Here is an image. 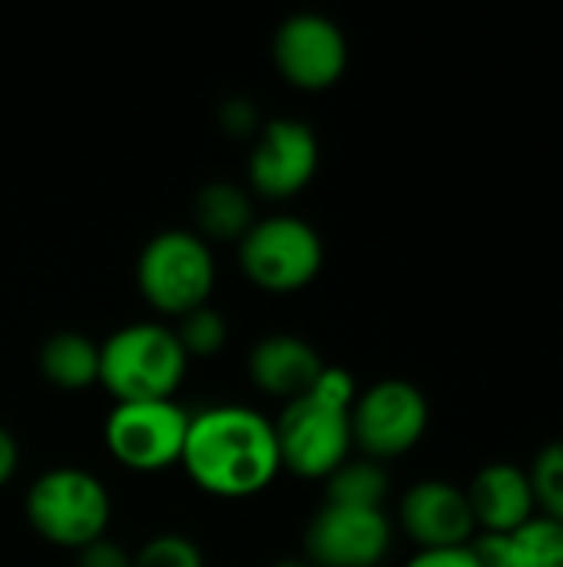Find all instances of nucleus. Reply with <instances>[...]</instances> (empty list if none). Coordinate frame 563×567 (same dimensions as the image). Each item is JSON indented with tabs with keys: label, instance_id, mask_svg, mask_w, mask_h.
Wrapping results in <instances>:
<instances>
[{
	"label": "nucleus",
	"instance_id": "obj_13",
	"mask_svg": "<svg viewBox=\"0 0 563 567\" xmlns=\"http://www.w3.org/2000/svg\"><path fill=\"white\" fill-rule=\"evenodd\" d=\"M465 495H468L478 535H514L531 518H538L531 478L524 468L511 462L484 465L471 478V488Z\"/></svg>",
	"mask_w": 563,
	"mask_h": 567
},
{
	"label": "nucleus",
	"instance_id": "obj_9",
	"mask_svg": "<svg viewBox=\"0 0 563 567\" xmlns=\"http://www.w3.org/2000/svg\"><path fill=\"white\" fill-rule=\"evenodd\" d=\"M272 60L289 86L319 93L342 80L348 66V40L325 13H292L272 37Z\"/></svg>",
	"mask_w": 563,
	"mask_h": 567
},
{
	"label": "nucleus",
	"instance_id": "obj_25",
	"mask_svg": "<svg viewBox=\"0 0 563 567\" xmlns=\"http://www.w3.org/2000/svg\"><path fill=\"white\" fill-rule=\"evenodd\" d=\"M17 465H20V452H17V442H13V435L0 425V488L13 478V472H17Z\"/></svg>",
	"mask_w": 563,
	"mask_h": 567
},
{
	"label": "nucleus",
	"instance_id": "obj_23",
	"mask_svg": "<svg viewBox=\"0 0 563 567\" xmlns=\"http://www.w3.org/2000/svg\"><path fill=\"white\" fill-rule=\"evenodd\" d=\"M468 548H471L478 567H514L508 535H475V542Z\"/></svg>",
	"mask_w": 563,
	"mask_h": 567
},
{
	"label": "nucleus",
	"instance_id": "obj_15",
	"mask_svg": "<svg viewBox=\"0 0 563 567\" xmlns=\"http://www.w3.org/2000/svg\"><path fill=\"white\" fill-rule=\"evenodd\" d=\"M196 236L206 243H239L252 219V199L239 183L212 179L196 193Z\"/></svg>",
	"mask_w": 563,
	"mask_h": 567
},
{
	"label": "nucleus",
	"instance_id": "obj_17",
	"mask_svg": "<svg viewBox=\"0 0 563 567\" xmlns=\"http://www.w3.org/2000/svg\"><path fill=\"white\" fill-rule=\"evenodd\" d=\"M388 498V472L372 458H348L325 478V502L348 508H382Z\"/></svg>",
	"mask_w": 563,
	"mask_h": 567
},
{
	"label": "nucleus",
	"instance_id": "obj_7",
	"mask_svg": "<svg viewBox=\"0 0 563 567\" xmlns=\"http://www.w3.org/2000/svg\"><path fill=\"white\" fill-rule=\"evenodd\" d=\"M352 445L362 458L392 462L408 455L428 432V399L405 379H382L355 395L352 405Z\"/></svg>",
	"mask_w": 563,
	"mask_h": 567
},
{
	"label": "nucleus",
	"instance_id": "obj_24",
	"mask_svg": "<svg viewBox=\"0 0 563 567\" xmlns=\"http://www.w3.org/2000/svg\"><path fill=\"white\" fill-rule=\"evenodd\" d=\"M405 567H478L471 548H448V551H418Z\"/></svg>",
	"mask_w": 563,
	"mask_h": 567
},
{
	"label": "nucleus",
	"instance_id": "obj_20",
	"mask_svg": "<svg viewBox=\"0 0 563 567\" xmlns=\"http://www.w3.org/2000/svg\"><path fill=\"white\" fill-rule=\"evenodd\" d=\"M173 332H176V339L189 359H209V355L222 352L229 342V326H226L222 312H216L209 306L183 316Z\"/></svg>",
	"mask_w": 563,
	"mask_h": 567
},
{
	"label": "nucleus",
	"instance_id": "obj_18",
	"mask_svg": "<svg viewBox=\"0 0 563 567\" xmlns=\"http://www.w3.org/2000/svg\"><path fill=\"white\" fill-rule=\"evenodd\" d=\"M511 538L514 567H563V525L551 518H531Z\"/></svg>",
	"mask_w": 563,
	"mask_h": 567
},
{
	"label": "nucleus",
	"instance_id": "obj_6",
	"mask_svg": "<svg viewBox=\"0 0 563 567\" xmlns=\"http://www.w3.org/2000/svg\"><path fill=\"white\" fill-rule=\"evenodd\" d=\"M322 236L299 216L256 219L239 239V266L246 279L275 296H289L312 286L322 272Z\"/></svg>",
	"mask_w": 563,
	"mask_h": 567
},
{
	"label": "nucleus",
	"instance_id": "obj_2",
	"mask_svg": "<svg viewBox=\"0 0 563 567\" xmlns=\"http://www.w3.org/2000/svg\"><path fill=\"white\" fill-rule=\"evenodd\" d=\"M355 379L325 365L312 392L282 405L275 425L282 472H292L305 482L329 478L338 465L352 458V405H355Z\"/></svg>",
	"mask_w": 563,
	"mask_h": 567
},
{
	"label": "nucleus",
	"instance_id": "obj_16",
	"mask_svg": "<svg viewBox=\"0 0 563 567\" xmlns=\"http://www.w3.org/2000/svg\"><path fill=\"white\" fill-rule=\"evenodd\" d=\"M40 372L63 392H80L100 382V342L83 332H56L40 346Z\"/></svg>",
	"mask_w": 563,
	"mask_h": 567
},
{
	"label": "nucleus",
	"instance_id": "obj_3",
	"mask_svg": "<svg viewBox=\"0 0 563 567\" xmlns=\"http://www.w3.org/2000/svg\"><path fill=\"white\" fill-rule=\"evenodd\" d=\"M189 355L176 332L159 322H133L100 342V385L116 402L173 399L186 379Z\"/></svg>",
	"mask_w": 563,
	"mask_h": 567
},
{
	"label": "nucleus",
	"instance_id": "obj_22",
	"mask_svg": "<svg viewBox=\"0 0 563 567\" xmlns=\"http://www.w3.org/2000/svg\"><path fill=\"white\" fill-rule=\"evenodd\" d=\"M76 567H133V555L116 542H93L76 551Z\"/></svg>",
	"mask_w": 563,
	"mask_h": 567
},
{
	"label": "nucleus",
	"instance_id": "obj_12",
	"mask_svg": "<svg viewBox=\"0 0 563 567\" xmlns=\"http://www.w3.org/2000/svg\"><path fill=\"white\" fill-rule=\"evenodd\" d=\"M405 535L421 551H448V548H468L478 535L471 505L465 488L428 478L405 492L398 508Z\"/></svg>",
	"mask_w": 563,
	"mask_h": 567
},
{
	"label": "nucleus",
	"instance_id": "obj_10",
	"mask_svg": "<svg viewBox=\"0 0 563 567\" xmlns=\"http://www.w3.org/2000/svg\"><path fill=\"white\" fill-rule=\"evenodd\" d=\"M388 551L392 522L382 508L325 502L305 528V561L312 567H378Z\"/></svg>",
	"mask_w": 563,
	"mask_h": 567
},
{
	"label": "nucleus",
	"instance_id": "obj_21",
	"mask_svg": "<svg viewBox=\"0 0 563 567\" xmlns=\"http://www.w3.org/2000/svg\"><path fill=\"white\" fill-rule=\"evenodd\" d=\"M133 567H206L199 548L183 535H156L136 555Z\"/></svg>",
	"mask_w": 563,
	"mask_h": 567
},
{
	"label": "nucleus",
	"instance_id": "obj_1",
	"mask_svg": "<svg viewBox=\"0 0 563 567\" xmlns=\"http://www.w3.org/2000/svg\"><path fill=\"white\" fill-rule=\"evenodd\" d=\"M179 465L206 495L252 498L282 472L275 425L249 405L202 409L189 415Z\"/></svg>",
	"mask_w": 563,
	"mask_h": 567
},
{
	"label": "nucleus",
	"instance_id": "obj_11",
	"mask_svg": "<svg viewBox=\"0 0 563 567\" xmlns=\"http://www.w3.org/2000/svg\"><path fill=\"white\" fill-rule=\"evenodd\" d=\"M319 169V136L309 123L279 116L269 120L249 153V186L265 199L299 196Z\"/></svg>",
	"mask_w": 563,
	"mask_h": 567
},
{
	"label": "nucleus",
	"instance_id": "obj_8",
	"mask_svg": "<svg viewBox=\"0 0 563 567\" xmlns=\"http://www.w3.org/2000/svg\"><path fill=\"white\" fill-rule=\"evenodd\" d=\"M189 432V412L173 399L116 402L103 425L110 455L129 472H163L179 465Z\"/></svg>",
	"mask_w": 563,
	"mask_h": 567
},
{
	"label": "nucleus",
	"instance_id": "obj_26",
	"mask_svg": "<svg viewBox=\"0 0 563 567\" xmlns=\"http://www.w3.org/2000/svg\"><path fill=\"white\" fill-rule=\"evenodd\" d=\"M272 567H312L309 561H299V558H282V561H275Z\"/></svg>",
	"mask_w": 563,
	"mask_h": 567
},
{
	"label": "nucleus",
	"instance_id": "obj_4",
	"mask_svg": "<svg viewBox=\"0 0 563 567\" xmlns=\"http://www.w3.org/2000/svg\"><path fill=\"white\" fill-rule=\"evenodd\" d=\"M23 512L30 528L43 542L80 551L106 538L113 498L93 472L60 465L33 478V485L27 488Z\"/></svg>",
	"mask_w": 563,
	"mask_h": 567
},
{
	"label": "nucleus",
	"instance_id": "obj_5",
	"mask_svg": "<svg viewBox=\"0 0 563 567\" xmlns=\"http://www.w3.org/2000/svg\"><path fill=\"white\" fill-rule=\"evenodd\" d=\"M136 282L143 299L159 316L183 319L209 306L216 286L212 246L192 229H163L143 246L136 262Z\"/></svg>",
	"mask_w": 563,
	"mask_h": 567
},
{
	"label": "nucleus",
	"instance_id": "obj_14",
	"mask_svg": "<svg viewBox=\"0 0 563 567\" xmlns=\"http://www.w3.org/2000/svg\"><path fill=\"white\" fill-rule=\"evenodd\" d=\"M322 369H325V362L315 352V346L292 332L265 336L249 352V375H252L256 389L272 399H282V402H292V399H302L305 392H312Z\"/></svg>",
	"mask_w": 563,
	"mask_h": 567
},
{
	"label": "nucleus",
	"instance_id": "obj_19",
	"mask_svg": "<svg viewBox=\"0 0 563 567\" xmlns=\"http://www.w3.org/2000/svg\"><path fill=\"white\" fill-rule=\"evenodd\" d=\"M528 478H531L534 505L544 512L541 518L563 525V442H551L538 452Z\"/></svg>",
	"mask_w": 563,
	"mask_h": 567
}]
</instances>
